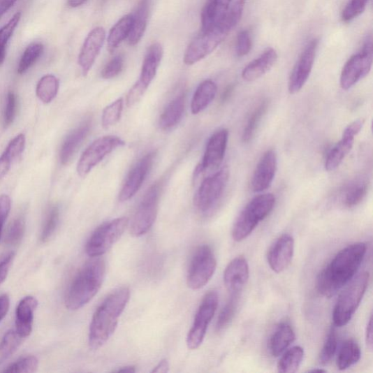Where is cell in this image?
<instances>
[{
    "label": "cell",
    "mask_w": 373,
    "mask_h": 373,
    "mask_svg": "<svg viewBox=\"0 0 373 373\" xmlns=\"http://www.w3.org/2000/svg\"><path fill=\"white\" fill-rule=\"evenodd\" d=\"M217 92L216 83L207 80L202 82L195 92L191 101V112L197 115L209 107Z\"/></svg>",
    "instance_id": "f1b7e54d"
},
{
    "label": "cell",
    "mask_w": 373,
    "mask_h": 373,
    "mask_svg": "<svg viewBox=\"0 0 373 373\" xmlns=\"http://www.w3.org/2000/svg\"><path fill=\"white\" fill-rule=\"evenodd\" d=\"M276 198L273 194L259 195L252 198L236 219L232 237L240 242L247 238L258 224L273 211Z\"/></svg>",
    "instance_id": "5b68a950"
},
{
    "label": "cell",
    "mask_w": 373,
    "mask_h": 373,
    "mask_svg": "<svg viewBox=\"0 0 373 373\" xmlns=\"http://www.w3.org/2000/svg\"><path fill=\"white\" fill-rule=\"evenodd\" d=\"M38 301L33 296L23 298L15 311V330L23 338L30 335L33 328L34 314L38 308Z\"/></svg>",
    "instance_id": "603a6c76"
},
{
    "label": "cell",
    "mask_w": 373,
    "mask_h": 373,
    "mask_svg": "<svg viewBox=\"0 0 373 373\" xmlns=\"http://www.w3.org/2000/svg\"><path fill=\"white\" fill-rule=\"evenodd\" d=\"M18 0H0V19Z\"/></svg>",
    "instance_id": "11a10c76"
},
{
    "label": "cell",
    "mask_w": 373,
    "mask_h": 373,
    "mask_svg": "<svg viewBox=\"0 0 373 373\" xmlns=\"http://www.w3.org/2000/svg\"><path fill=\"white\" fill-rule=\"evenodd\" d=\"M370 0H349L342 12V20L349 22L360 15L366 9Z\"/></svg>",
    "instance_id": "7dc6e473"
},
{
    "label": "cell",
    "mask_w": 373,
    "mask_h": 373,
    "mask_svg": "<svg viewBox=\"0 0 373 373\" xmlns=\"http://www.w3.org/2000/svg\"><path fill=\"white\" fill-rule=\"evenodd\" d=\"M337 332L335 330V327L332 326L326 339L324 346L322 347L319 355L320 363L323 365H328L334 358V356L337 351Z\"/></svg>",
    "instance_id": "ee69618b"
},
{
    "label": "cell",
    "mask_w": 373,
    "mask_h": 373,
    "mask_svg": "<svg viewBox=\"0 0 373 373\" xmlns=\"http://www.w3.org/2000/svg\"><path fill=\"white\" fill-rule=\"evenodd\" d=\"M22 18V13L17 12L10 21L0 29V66H1L6 57V46L9 40L12 38L17 27H18Z\"/></svg>",
    "instance_id": "ab89813d"
},
{
    "label": "cell",
    "mask_w": 373,
    "mask_h": 373,
    "mask_svg": "<svg viewBox=\"0 0 373 373\" xmlns=\"http://www.w3.org/2000/svg\"><path fill=\"white\" fill-rule=\"evenodd\" d=\"M240 294H231V296L220 312L217 321L216 329L218 332L225 330L232 321L238 308Z\"/></svg>",
    "instance_id": "60d3db41"
},
{
    "label": "cell",
    "mask_w": 373,
    "mask_h": 373,
    "mask_svg": "<svg viewBox=\"0 0 373 373\" xmlns=\"http://www.w3.org/2000/svg\"><path fill=\"white\" fill-rule=\"evenodd\" d=\"M123 98H118L111 105L105 108L101 117V124L103 128L109 129L120 121L124 110Z\"/></svg>",
    "instance_id": "7bdbcfd3"
},
{
    "label": "cell",
    "mask_w": 373,
    "mask_h": 373,
    "mask_svg": "<svg viewBox=\"0 0 373 373\" xmlns=\"http://www.w3.org/2000/svg\"><path fill=\"white\" fill-rule=\"evenodd\" d=\"M318 45L317 39L311 41L295 65L288 83V90L291 94L298 93L308 81L313 69Z\"/></svg>",
    "instance_id": "5bb4252c"
},
{
    "label": "cell",
    "mask_w": 373,
    "mask_h": 373,
    "mask_svg": "<svg viewBox=\"0 0 373 373\" xmlns=\"http://www.w3.org/2000/svg\"><path fill=\"white\" fill-rule=\"evenodd\" d=\"M244 5L237 1L228 9L223 20L212 28L200 31V35L186 48L184 63L193 65L205 59L228 36L230 31L240 22Z\"/></svg>",
    "instance_id": "3957f363"
},
{
    "label": "cell",
    "mask_w": 373,
    "mask_h": 373,
    "mask_svg": "<svg viewBox=\"0 0 373 373\" xmlns=\"http://www.w3.org/2000/svg\"><path fill=\"white\" fill-rule=\"evenodd\" d=\"M87 0H68V4L71 8H78L82 6Z\"/></svg>",
    "instance_id": "680465c9"
},
{
    "label": "cell",
    "mask_w": 373,
    "mask_h": 373,
    "mask_svg": "<svg viewBox=\"0 0 373 373\" xmlns=\"http://www.w3.org/2000/svg\"><path fill=\"white\" fill-rule=\"evenodd\" d=\"M23 337L16 330L8 331L0 342V365L4 364L19 349Z\"/></svg>",
    "instance_id": "8d00e7d4"
},
{
    "label": "cell",
    "mask_w": 373,
    "mask_h": 373,
    "mask_svg": "<svg viewBox=\"0 0 373 373\" xmlns=\"http://www.w3.org/2000/svg\"><path fill=\"white\" fill-rule=\"evenodd\" d=\"M163 54V49L160 43L151 45L146 53L139 80L136 82L145 92L154 80Z\"/></svg>",
    "instance_id": "7402d4cb"
},
{
    "label": "cell",
    "mask_w": 373,
    "mask_h": 373,
    "mask_svg": "<svg viewBox=\"0 0 373 373\" xmlns=\"http://www.w3.org/2000/svg\"><path fill=\"white\" fill-rule=\"evenodd\" d=\"M303 358L304 350L300 346H294L285 351L278 363V371L285 373L295 372L302 364Z\"/></svg>",
    "instance_id": "e575fe53"
},
{
    "label": "cell",
    "mask_w": 373,
    "mask_h": 373,
    "mask_svg": "<svg viewBox=\"0 0 373 373\" xmlns=\"http://www.w3.org/2000/svg\"><path fill=\"white\" fill-rule=\"evenodd\" d=\"M129 223L128 218L119 217L98 227L87 242L88 256L92 258L103 256L120 240Z\"/></svg>",
    "instance_id": "ba28073f"
},
{
    "label": "cell",
    "mask_w": 373,
    "mask_h": 373,
    "mask_svg": "<svg viewBox=\"0 0 373 373\" xmlns=\"http://www.w3.org/2000/svg\"><path fill=\"white\" fill-rule=\"evenodd\" d=\"M106 32L103 27L94 29L85 41L78 57L82 75L87 76L94 64L100 50L103 48Z\"/></svg>",
    "instance_id": "ffe728a7"
},
{
    "label": "cell",
    "mask_w": 373,
    "mask_h": 373,
    "mask_svg": "<svg viewBox=\"0 0 373 373\" xmlns=\"http://www.w3.org/2000/svg\"><path fill=\"white\" fill-rule=\"evenodd\" d=\"M124 145V141L115 136L97 139L83 152L77 166L78 175L82 177H86L113 150Z\"/></svg>",
    "instance_id": "4fadbf2b"
},
{
    "label": "cell",
    "mask_w": 373,
    "mask_h": 373,
    "mask_svg": "<svg viewBox=\"0 0 373 373\" xmlns=\"http://www.w3.org/2000/svg\"><path fill=\"white\" fill-rule=\"evenodd\" d=\"M44 46L41 43H35L29 45L24 52L17 72L20 75L24 74L35 64L43 53Z\"/></svg>",
    "instance_id": "74e56055"
},
{
    "label": "cell",
    "mask_w": 373,
    "mask_h": 373,
    "mask_svg": "<svg viewBox=\"0 0 373 373\" xmlns=\"http://www.w3.org/2000/svg\"><path fill=\"white\" fill-rule=\"evenodd\" d=\"M219 295L217 291H210L203 298L196 313L193 326L186 337V345L189 349L200 347L218 307Z\"/></svg>",
    "instance_id": "8fae6325"
},
{
    "label": "cell",
    "mask_w": 373,
    "mask_h": 373,
    "mask_svg": "<svg viewBox=\"0 0 373 373\" xmlns=\"http://www.w3.org/2000/svg\"><path fill=\"white\" fill-rule=\"evenodd\" d=\"M232 0H207L201 13V30L207 31L221 21Z\"/></svg>",
    "instance_id": "4316f807"
},
{
    "label": "cell",
    "mask_w": 373,
    "mask_h": 373,
    "mask_svg": "<svg viewBox=\"0 0 373 373\" xmlns=\"http://www.w3.org/2000/svg\"><path fill=\"white\" fill-rule=\"evenodd\" d=\"M14 258L15 253L13 251L6 254L0 258V284L6 281Z\"/></svg>",
    "instance_id": "f5cc1de1"
},
{
    "label": "cell",
    "mask_w": 373,
    "mask_h": 373,
    "mask_svg": "<svg viewBox=\"0 0 373 373\" xmlns=\"http://www.w3.org/2000/svg\"><path fill=\"white\" fill-rule=\"evenodd\" d=\"M60 212L57 206L53 205L47 211L41 233V241L47 242L54 233L59 221Z\"/></svg>",
    "instance_id": "b9f144b4"
},
{
    "label": "cell",
    "mask_w": 373,
    "mask_h": 373,
    "mask_svg": "<svg viewBox=\"0 0 373 373\" xmlns=\"http://www.w3.org/2000/svg\"><path fill=\"white\" fill-rule=\"evenodd\" d=\"M233 91V86H230L226 89L223 96L224 101L226 100L231 95Z\"/></svg>",
    "instance_id": "94428289"
},
{
    "label": "cell",
    "mask_w": 373,
    "mask_h": 373,
    "mask_svg": "<svg viewBox=\"0 0 373 373\" xmlns=\"http://www.w3.org/2000/svg\"><path fill=\"white\" fill-rule=\"evenodd\" d=\"M372 64V40L368 37L361 52L351 57L344 66L340 83L344 90H349L354 85L365 78Z\"/></svg>",
    "instance_id": "7c38bea8"
},
{
    "label": "cell",
    "mask_w": 373,
    "mask_h": 373,
    "mask_svg": "<svg viewBox=\"0 0 373 373\" xmlns=\"http://www.w3.org/2000/svg\"><path fill=\"white\" fill-rule=\"evenodd\" d=\"M369 279L370 275L367 272H363L353 278L339 296L332 314L335 327H344L351 321L366 293Z\"/></svg>",
    "instance_id": "8992f818"
},
{
    "label": "cell",
    "mask_w": 373,
    "mask_h": 373,
    "mask_svg": "<svg viewBox=\"0 0 373 373\" xmlns=\"http://www.w3.org/2000/svg\"><path fill=\"white\" fill-rule=\"evenodd\" d=\"M228 131L220 129L215 132L208 141L205 155L198 166L196 175L203 172L214 170L221 165L227 149Z\"/></svg>",
    "instance_id": "9a60e30c"
},
{
    "label": "cell",
    "mask_w": 373,
    "mask_h": 373,
    "mask_svg": "<svg viewBox=\"0 0 373 373\" xmlns=\"http://www.w3.org/2000/svg\"><path fill=\"white\" fill-rule=\"evenodd\" d=\"M88 262L78 271L65 296L66 307L71 311L86 306L98 293L106 272L104 260L98 258Z\"/></svg>",
    "instance_id": "277c9868"
},
{
    "label": "cell",
    "mask_w": 373,
    "mask_h": 373,
    "mask_svg": "<svg viewBox=\"0 0 373 373\" xmlns=\"http://www.w3.org/2000/svg\"><path fill=\"white\" fill-rule=\"evenodd\" d=\"M309 372H312V373H315V372L321 373V372H326V370H323V369H314V370H309Z\"/></svg>",
    "instance_id": "6125c7cd"
},
{
    "label": "cell",
    "mask_w": 373,
    "mask_h": 373,
    "mask_svg": "<svg viewBox=\"0 0 373 373\" xmlns=\"http://www.w3.org/2000/svg\"><path fill=\"white\" fill-rule=\"evenodd\" d=\"M10 309V298L8 295H0V321L6 316Z\"/></svg>",
    "instance_id": "db71d44e"
},
{
    "label": "cell",
    "mask_w": 373,
    "mask_h": 373,
    "mask_svg": "<svg viewBox=\"0 0 373 373\" xmlns=\"http://www.w3.org/2000/svg\"><path fill=\"white\" fill-rule=\"evenodd\" d=\"M295 251V241L290 234H284L270 248L268 263L275 272H283L293 261Z\"/></svg>",
    "instance_id": "ac0fdd59"
},
{
    "label": "cell",
    "mask_w": 373,
    "mask_h": 373,
    "mask_svg": "<svg viewBox=\"0 0 373 373\" xmlns=\"http://www.w3.org/2000/svg\"><path fill=\"white\" fill-rule=\"evenodd\" d=\"M363 120H358L349 124L344 131L342 139L330 151L325 163L328 172H333L340 166L351 152L356 136L362 130Z\"/></svg>",
    "instance_id": "2e32d148"
},
{
    "label": "cell",
    "mask_w": 373,
    "mask_h": 373,
    "mask_svg": "<svg viewBox=\"0 0 373 373\" xmlns=\"http://www.w3.org/2000/svg\"><path fill=\"white\" fill-rule=\"evenodd\" d=\"M151 0H141L133 15V22L129 36L131 45H137L142 38L147 29Z\"/></svg>",
    "instance_id": "83f0119b"
},
{
    "label": "cell",
    "mask_w": 373,
    "mask_h": 373,
    "mask_svg": "<svg viewBox=\"0 0 373 373\" xmlns=\"http://www.w3.org/2000/svg\"><path fill=\"white\" fill-rule=\"evenodd\" d=\"M130 299L128 287L118 288L96 310L90 326L89 344L92 350L103 347L115 332Z\"/></svg>",
    "instance_id": "7a4b0ae2"
},
{
    "label": "cell",
    "mask_w": 373,
    "mask_h": 373,
    "mask_svg": "<svg viewBox=\"0 0 373 373\" xmlns=\"http://www.w3.org/2000/svg\"><path fill=\"white\" fill-rule=\"evenodd\" d=\"M133 22V15H126L118 21L111 29L108 38V50L110 53L129 36Z\"/></svg>",
    "instance_id": "836d02e7"
},
{
    "label": "cell",
    "mask_w": 373,
    "mask_h": 373,
    "mask_svg": "<svg viewBox=\"0 0 373 373\" xmlns=\"http://www.w3.org/2000/svg\"><path fill=\"white\" fill-rule=\"evenodd\" d=\"M361 358V350L359 344L353 339H348L337 356L336 364L340 370H345L357 364Z\"/></svg>",
    "instance_id": "d6a6232c"
},
{
    "label": "cell",
    "mask_w": 373,
    "mask_h": 373,
    "mask_svg": "<svg viewBox=\"0 0 373 373\" xmlns=\"http://www.w3.org/2000/svg\"><path fill=\"white\" fill-rule=\"evenodd\" d=\"M277 155L274 149L265 152L258 162L251 180V189L261 193L268 189L275 178L277 170Z\"/></svg>",
    "instance_id": "d6986e66"
},
{
    "label": "cell",
    "mask_w": 373,
    "mask_h": 373,
    "mask_svg": "<svg viewBox=\"0 0 373 373\" xmlns=\"http://www.w3.org/2000/svg\"><path fill=\"white\" fill-rule=\"evenodd\" d=\"M185 108L183 95L179 96L169 103L163 110L159 121L162 130H170L177 126L182 120Z\"/></svg>",
    "instance_id": "f546056e"
},
{
    "label": "cell",
    "mask_w": 373,
    "mask_h": 373,
    "mask_svg": "<svg viewBox=\"0 0 373 373\" xmlns=\"http://www.w3.org/2000/svg\"><path fill=\"white\" fill-rule=\"evenodd\" d=\"M11 208V200L8 196H0V239H1L2 232L6 219L9 215Z\"/></svg>",
    "instance_id": "816d5d0a"
},
{
    "label": "cell",
    "mask_w": 373,
    "mask_h": 373,
    "mask_svg": "<svg viewBox=\"0 0 373 373\" xmlns=\"http://www.w3.org/2000/svg\"><path fill=\"white\" fill-rule=\"evenodd\" d=\"M116 372H117L132 373V372H136V369H135V367H133V366H128V367H122V369H119V370H117Z\"/></svg>",
    "instance_id": "91938a15"
},
{
    "label": "cell",
    "mask_w": 373,
    "mask_h": 373,
    "mask_svg": "<svg viewBox=\"0 0 373 373\" xmlns=\"http://www.w3.org/2000/svg\"><path fill=\"white\" fill-rule=\"evenodd\" d=\"M25 230V219L22 215L17 217L10 224L6 238L8 245L19 244L24 237Z\"/></svg>",
    "instance_id": "f6af8a7d"
},
{
    "label": "cell",
    "mask_w": 373,
    "mask_h": 373,
    "mask_svg": "<svg viewBox=\"0 0 373 373\" xmlns=\"http://www.w3.org/2000/svg\"><path fill=\"white\" fill-rule=\"evenodd\" d=\"M278 59L275 48L269 47L259 57L250 62L242 72V78L247 82L256 80L272 69Z\"/></svg>",
    "instance_id": "d4e9b609"
},
{
    "label": "cell",
    "mask_w": 373,
    "mask_h": 373,
    "mask_svg": "<svg viewBox=\"0 0 373 373\" xmlns=\"http://www.w3.org/2000/svg\"><path fill=\"white\" fill-rule=\"evenodd\" d=\"M295 340V333L291 325L286 321L281 322L271 335L269 351L275 358L282 354Z\"/></svg>",
    "instance_id": "484cf974"
},
{
    "label": "cell",
    "mask_w": 373,
    "mask_h": 373,
    "mask_svg": "<svg viewBox=\"0 0 373 373\" xmlns=\"http://www.w3.org/2000/svg\"><path fill=\"white\" fill-rule=\"evenodd\" d=\"M368 191V182L358 180L350 182L343 190L342 200L347 208L357 207L365 199Z\"/></svg>",
    "instance_id": "1f68e13d"
},
{
    "label": "cell",
    "mask_w": 373,
    "mask_h": 373,
    "mask_svg": "<svg viewBox=\"0 0 373 373\" xmlns=\"http://www.w3.org/2000/svg\"><path fill=\"white\" fill-rule=\"evenodd\" d=\"M39 365L37 358L34 356H27L17 360L6 368L4 372L31 373L35 372Z\"/></svg>",
    "instance_id": "bcb514c9"
},
{
    "label": "cell",
    "mask_w": 373,
    "mask_h": 373,
    "mask_svg": "<svg viewBox=\"0 0 373 373\" xmlns=\"http://www.w3.org/2000/svg\"><path fill=\"white\" fill-rule=\"evenodd\" d=\"M124 59L122 56H116L105 66L101 71V77L104 79H112L119 75L124 68Z\"/></svg>",
    "instance_id": "c3c4849f"
},
{
    "label": "cell",
    "mask_w": 373,
    "mask_h": 373,
    "mask_svg": "<svg viewBox=\"0 0 373 373\" xmlns=\"http://www.w3.org/2000/svg\"><path fill=\"white\" fill-rule=\"evenodd\" d=\"M230 173L224 167L203 180L194 198V205L203 215L209 216L216 209L226 191Z\"/></svg>",
    "instance_id": "52a82bcc"
},
{
    "label": "cell",
    "mask_w": 373,
    "mask_h": 373,
    "mask_svg": "<svg viewBox=\"0 0 373 373\" xmlns=\"http://www.w3.org/2000/svg\"><path fill=\"white\" fill-rule=\"evenodd\" d=\"M216 268L217 260L211 247L207 244L198 247L193 254L186 277L191 289L197 291L207 284Z\"/></svg>",
    "instance_id": "30bf717a"
},
{
    "label": "cell",
    "mask_w": 373,
    "mask_h": 373,
    "mask_svg": "<svg viewBox=\"0 0 373 373\" xmlns=\"http://www.w3.org/2000/svg\"><path fill=\"white\" fill-rule=\"evenodd\" d=\"M249 277L247 261L243 256L234 258L226 267L224 283L230 294H240Z\"/></svg>",
    "instance_id": "44dd1931"
},
{
    "label": "cell",
    "mask_w": 373,
    "mask_h": 373,
    "mask_svg": "<svg viewBox=\"0 0 373 373\" xmlns=\"http://www.w3.org/2000/svg\"><path fill=\"white\" fill-rule=\"evenodd\" d=\"M26 138L24 134L17 136L12 140L0 157V180L9 172L14 160L19 158L24 150Z\"/></svg>",
    "instance_id": "4dcf8cb0"
},
{
    "label": "cell",
    "mask_w": 373,
    "mask_h": 373,
    "mask_svg": "<svg viewBox=\"0 0 373 373\" xmlns=\"http://www.w3.org/2000/svg\"><path fill=\"white\" fill-rule=\"evenodd\" d=\"M365 243L352 244L337 252L318 276L317 290L326 298L334 296L353 279L364 260Z\"/></svg>",
    "instance_id": "6da1fadb"
},
{
    "label": "cell",
    "mask_w": 373,
    "mask_h": 373,
    "mask_svg": "<svg viewBox=\"0 0 373 373\" xmlns=\"http://www.w3.org/2000/svg\"><path fill=\"white\" fill-rule=\"evenodd\" d=\"M251 48V40L247 30L241 31L237 36L235 53L239 57L247 55Z\"/></svg>",
    "instance_id": "f907efd6"
},
{
    "label": "cell",
    "mask_w": 373,
    "mask_h": 373,
    "mask_svg": "<svg viewBox=\"0 0 373 373\" xmlns=\"http://www.w3.org/2000/svg\"><path fill=\"white\" fill-rule=\"evenodd\" d=\"M17 107H18V98L13 92H9L7 96V103L3 115V123L6 127L10 126L15 117Z\"/></svg>",
    "instance_id": "681fc988"
},
{
    "label": "cell",
    "mask_w": 373,
    "mask_h": 373,
    "mask_svg": "<svg viewBox=\"0 0 373 373\" xmlns=\"http://www.w3.org/2000/svg\"><path fill=\"white\" fill-rule=\"evenodd\" d=\"M155 156V152H149L131 169L119 194L120 201L130 200L140 190L154 164Z\"/></svg>",
    "instance_id": "e0dca14e"
},
{
    "label": "cell",
    "mask_w": 373,
    "mask_h": 373,
    "mask_svg": "<svg viewBox=\"0 0 373 373\" xmlns=\"http://www.w3.org/2000/svg\"><path fill=\"white\" fill-rule=\"evenodd\" d=\"M169 370V364L166 359L162 360L152 372L166 373Z\"/></svg>",
    "instance_id": "6f0895ef"
},
{
    "label": "cell",
    "mask_w": 373,
    "mask_h": 373,
    "mask_svg": "<svg viewBox=\"0 0 373 373\" xmlns=\"http://www.w3.org/2000/svg\"><path fill=\"white\" fill-rule=\"evenodd\" d=\"M366 344L367 348L372 351V316L370 318L366 329Z\"/></svg>",
    "instance_id": "9f6ffc18"
},
{
    "label": "cell",
    "mask_w": 373,
    "mask_h": 373,
    "mask_svg": "<svg viewBox=\"0 0 373 373\" xmlns=\"http://www.w3.org/2000/svg\"><path fill=\"white\" fill-rule=\"evenodd\" d=\"M59 89V81L53 75L43 76L37 85L36 94L45 104L52 103L56 98Z\"/></svg>",
    "instance_id": "d590c367"
},
{
    "label": "cell",
    "mask_w": 373,
    "mask_h": 373,
    "mask_svg": "<svg viewBox=\"0 0 373 373\" xmlns=\"http://www.w3.org/2000/svg\"><path fill=\"white\" fill-rule=\"evenodd\" d=\"M161 186L160 183L152 184L147 190L131 219V234L140 237L154 225L158 215Z\"/></svg>",
    "instance_id": "9c48e42d"
},
{
    "label": "cell",
    "mask_w": 373,
    "mask_h": 373,
    "mask_svg": "<svg viewBox=\"0 0 373 373\" xmlns=\"http://www.w3.org/2000/svg\"><path fill=\"white\" fill-rule=\"evenodd\" d=\"M90 129L91 124L87 122L82 124L67 135L59 152L61 164L66 166L71 162L83 141L87 138Z\"/></svg>",
    "instance_id": "cb8c5ba5"
},
{
    "label": "cell",
    "mask_w": 373,
    "mask_h": 373,
    "mask_svg": "<svg viewBox=\"0 0 373 373\" xmlns=\"http://www.w3.org/2000/svg\"><path fill=\"white\" fill-rule=\"evenodd\" d=\"M268 109V101H264L263 103L251 114L247 125L244 129L242 135V141L244 143L249 142L256 134L258 127L259 126L262 118Z\"/></svg>",
    "instance_id": "f35d334b"
}]
</instances>
